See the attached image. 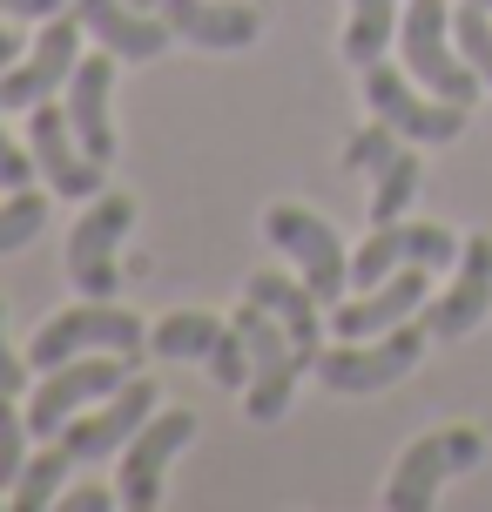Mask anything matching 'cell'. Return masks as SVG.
I'll list each match as a JSON object with an SVG mask.
<instances>
[{
  "instance_id": "obj_1",
  "label": "cell",
  "mask_w": 492,
  "mask_h": 512,
  "mask_svg": "<svg viewBox=\"0 0 492 512\" xmlns=\"http://www.w3.org/2000/svg\"><path fill=\"white\" fill-rule=\"evenodd\" d=\"M88 351L142 358V351H149V331H142V317H129L115 297H81L75 310H54L48 324L34 331V344H27V364H34V371H54V364L88 358Z\"/></svg>"
},
{
  "instance_id": "obj_2",
  "label": "cell",
  "mask_w": 492,
  "mask_h": 512,
  "mask_svg": "<svg viewBox=\"0 0 492 512\" xmlns=\"http://www.w3.org/2000/svg\"><path fill=\"white\" fill-rule=\"evenodd\" d=\"M398 54H405V75L418 81V88H432L439 102H459L472 108L479 102V68H472L466 54H459V41H452V7L445 0H412L405 7V21H398Z\"/></svg>"
},
{
  "instance_id": "obj_3",
  "label": "cell",
  "mask_w": 492,
  "mask_h": 512,
  "mask_svg": "<svg viewBox=\"0 0 492 512\" xmlns=\"http://www.w3.org/2000/svg\"><path fill=\"white\" fill-rule=\"evenodd\" d=\"M230 324L243 331V344H250V384H243L250 425H277L290 411V398H297V378L311 371V358H304L297 337H290L263 304H250V297H243V310H236Z\"/></svg>"
},
{
  "instance_id": "obj_4",
  "label": "cell",
  "mask_w": 492,
  "mask_h": 512,
  "mask_svg": "<svg viewBox=\"0 0 492 512\" xmlns=\"http://www.w3.org/2000/svg\"><path fill=\"white\" fill-rule=\"evenodd\" d=\"M129 378H135V358H115V351H88V358H68V364H54V371H41L34 398H27V432H34V445L61 438L68 418L102 405L108 391H122Z\"/></svg>"
},
{
  "instance_id": "obj_5",
  "label": "cell",
  "mask_w": 492,
  "mask_h": 512,
  "mask_svg": "<svg viewBox=\"0 0 492 512\" xmlns=\"http://www.w3.org/2000/svg\"><path fill=\"white\" fill-rule=\"evenodd\" d=\"M425 317H405L398 331L385 337H337L331 351H317V378L331 384V391H385V384H398L405 371H418V358H425Z\"/></svg>"
},
{
  "instance_id": "obj_6",
  "label": "cell",
  "mask_w": 492,
  "mask_h": 512,
  "mask_svg": "<svg viewBox=\"0 0 492 512\" xmlns=\"http://www.w3.org/2000/svg\"><path fill=\"white\" fill-rule=\"evenodd\" d=\"M486 459V438L472 425H445V432H425L418 445H405V459L391 465V486H385V506L391 512H425L439 499V486L452 472H472Z\"/></svg>"
},
{
  "instance_id": "obj_7",
  "label": "cell",
  "mask_w": 492,
  "mask_h": 512,
  "mask_svg": "<svg viewBox=\"0 0 492 512\" xmlns=\"http://www.w3.org/2000/svg\"><path fill=\"white\" fill-rule=\"evenodd\" d=\"M364 102H371V115H385L405 142H459V128H466L459 102H439L432 88H412V75L385 68V61L364 68Z\"/></svg>"
},
{
  "instance_id": "obj_8",
  "label": "cell",
  "mask_w": 492,
  "mask_h": 512,
  "mask_svg": "<svg viewBox=\"0 0 492 512\" xmlns=\"http://www.w3.org/2000/svg\"><path fill=\"white\" fill-rule=\"evenodd\" d=\"M27 115H34V122H27V149H34V169H41V182H48L61 203H95V196H102V162L81 149V135H75V122H68V108L34 102Z\"/></svg>"
},
{
  "instance_id": "obj_9",
  "label": "cell",
  "mask_w": 492,
  "mask_h": 512,
  "mask_svg": "<svg viewBox=\"0 0 492 512\" xmlns=\"http://www.w3.org/2000/svg\"><path fill=\"white\" fill-rule=\"evenodd\" d=\"M263 230H270V243H277L297 270H304V283H311L324 304H344V290H351V256H344L331 223H317L311 209H297V203H277L263 216Z\"/></svg>"
},
{
  "instance_id": "obj_10",
  "label": "cell",
  "mask_w": 492,
  "mask_h": 512,
  "mask_svg": "<svg viewBox=\"0 0 492 512\" xmlns=\"http://www.w3.org/2000/svg\"><path fill=\"white\" fill-rule=\"evenodd\" d=\"M129 223H135V203L115 196V189H102L95 203L81 209V223L68 230V277H75L81 297H115V283H122L115 243L129 236Z\"/></svg>"
},
{
  "instance_id": "obj_11",
  "label": "cell",
  "mask_w": 492,
  "mask_h": 512,
  "mask_svg": "<svg viewBox=\"0 0 492 512\" xmlns=\"http://www.w3.org/2000/svg\"><path fill=\"white\" fill-rule=\"evenodd\" d=\"M459 236L445 230V223H371V236L358 243L351 256V283L371 290V283H385L391 270H405V263H425V270H439V263H459Z\"/></svg>"
},
{
  "instance_id": "obj_12",
  "label": "cell",
  "mask_w": 492,
  "mask_h": 512,
  "mask_svg": "<svg viewBox=\"0 0 492 512\" xmlns=\"http://www.w3.org/2000/svg\"><path fill=\"white\" fill-rule=\"evenodd\" d=\"M149 418H156V378H129L122 391H108L102 405H88L81 418H68L61 445L75 452V465H102V459H115Z\"/></svg>"
},
{
  "instance_id": "obj_13",
  "label": "cell",
  "mask_w": 492,
  "mask_h": 512,
  "mask_svg": "<svg viewBox=\"0 0 492 512\" xmlns=\"http://www.w3.org/2000/svg\"><path fill=\"white\" fill-rule=\"evenodd\" d=\"M81 14L68 7V14H54V21H41V41L0 75V108H34V102H48L54 88H68V75H75V61H81Z\"/></svg>"
},
{
  "instance_id": "obj_14",
  "label": "cell",
  "mask_w": 492,
  "mask_h": 512,
  "mask_svg": "<svg viewBox=\"0 0 492 512\" xmlns=\"http://www.w3.org/2000/svg\"><path fill=\"white\" fill-rule=\"evenodd\" d=\"M425 304H432V270H425V263H405V270H391L385 283L358 290L351 304H331V331L337 337H385V331H398L405 317H418Z\"/></svg>"
},
{
  "instance_id": "obj_15",
  "label": "cell",
  "mask_w": 492,
  "mask_h": 512,
  "mask_svg": "<svg viewBox=\"0 0 492 512\" xmlns=\"http://www.w3.org/2000/svg\"><path fill=\"white\" fill-rule=\"evenodd\" d=\"M189 438H196V418H189V411H156V418L122 445V472H115V479H122V486H115L122 506H135V512L156 506L162 499V472H169V459H176Z\"/></svg>"
},
{
  "instance_id": "obj_16",
  "label": "cell",
  "mask_w": 492,
  "mask_h": 512,
  "mask_svg": "<svg viewBox=\"0 0 492 512\" xmlns=\"http://www.w3.org/2000/svg\"><path fill=\"white\" fill-rule=\"evenodd\" d=\"M81 27L95 34V48H108L115 61H156L176 27L162 21V7H135V0H75Z\"/></svg>"
},
{
  "instance_id": "obj_17",
  "label": "cell",
  "mask_w": 492,
  "mask_h": 512,
  "mask_svg": "<svg viewBox=\"0 0 492 512\" xmlns=\"http://www.w3.org/2000/svg\"><path fill=\"white\" fill-rule=\"evenodd\" d=\"M479 317H492V236H472L466 250H459L445 297L425 304V331L432 337H466Z\"/></svg>"
},
{
  "instance_id": "obj_18",
  "label": "cell",
  "mask_w": 492,
  "mask_h": 512,
  "mask_svg": "<svg viewBox=\"0 0 492 512\" xmlns=\"http://www.w3.org/2000/svg\"><path fill=\"white\" fill-rule=\"evenodd\" d=\"M162 21L176 27V41H196V48H250L263 34V14L257 7H243V0H156Z\"/></svg>"
},
{
  "instance_id": "obj_19",
  "label": "cell",
  "mask_w": 492,
  "mask_h": 512,
  "mask_svg": "<svg viewBox=\"0 0 492 512\" xmlns=\"http://www.w3.org/2000/svg\"><path fill=\"white\" fill-rule=\"evenodd\" d=\"M108 88H115V54L95 48L75 61V75H68V122H75L81 149L95 155V162H108L115 155V128H108Z\"/></svg>"
},
{
  "instance_id": "obj_20",
  "label": "cell",
  "mask_w": 492,
  "mask_h": 512,
  "mask_svg": "<svg viewBox=\"0 0 492 512\" xmlns=\"http://www.w3.org/2000/svg\"><path fill=\"white\" fill-rule=\"evenodd\" d=\"M243 297L270 310V317H277V324L297 337V351L317 364V351H324V324H331L324 310H331V304L317 297L311 283H290V277H277V270H257V277L243 283Z\"/></svg>"
},
{
  "instance_id": "obj_21",
  "label": "cell",
  "mask_w": 492,
  "mask_h": 512,
  "mask_svg": "<svg viewBox=\"0 0 492 512\" xmlns=\"http://www.w3.org/2000/svg\"><path fill=\"white\" fill-rule=\"evenodd\" d=\"M68 472H75V452H68L61 438H48L41 452H27L21 479H14V492H7V506H14V512H41V506H54Z\"/></svg>"
},
{
  "instance_id": "obj_22",
  "label": "cell",
  "mask_w": 492,
  "mask_h": 512,
  "mask_svg": "<svg viewBox=\"0 0 492 512\" xmlns=\"http://www.w3.org/2000/svg\"><path fill=\"white\" fill-rule=\"evenodd\" d=\"M398 21H405L398 0H351V21H344V61H351V68H371V61L391 48Z\"/></svg>"
},
{
  "instance_id": "obj_23",
  "label": "cell",
  "mask_w": 492,
  "mask_h": 512,
  "mask_svg": "<svg viewBox=\"0 0 492 512\" xmlns=\"http://www.w3.org/2000/svg\"><path fill=\"white\" fill-rule=\"evenodd\" d=\"M216 337H223V317H209V310H169L156 331H149V351L169 358V364H182V358L203 364Z\"/></svg>"
},
{
  "instance_id": "obj_24",
  "label": "cell",
  "mask_w": 492,
  "mask_h": 512,
  "mask_svg": "<svg viewBox=\"0 0 492 512\" xmlns=\"http://www.w3.org/2000/svg\"><path fill=\"white\" fill-rule=\"evenodd\" d=\"M412 196H418V155L398 149L385 169L371 176V209H364V216H371V223H398V216L412 209Z\"/></svg>"
},
{
  "instance_id": "obj_25",
  "label": "cell",
  "mask_w": 492,
  "mask_h": 512,
  "mask_svg": "<svg viewBox=\"0 0 492 512\" xmlns=\"http://www.w3.org/2000/svg\"><path fill=\"white\" fill-rule=\"evenodd\" d=\"M41 223H48L41 189H34V182H27V189H7V203H0V256L27 250V243L41 236Z\"/></svg>"
},
{
  "instance_id": "obj_26",
  "label": "cell",
  "mask_w": 492,
  "mask_h": 512,
  "mask_svg": "<svg viewBox=\"0 0 492 512\" xmlns=\"http://www.w3.org/2000/svg\"><path fill=\"white\" fill-rule=\"evenodd\" d=\"M452 41H459V54L479 68V81L492 88V7H486V0H459V14H452Z\"/></svg>"
},
{
  "instance_id": "obj_27",
  "label": "cell",
  "mask_w": 492,
  "mask_h": 512,
  "mask_svg": "<svg viewBox=\"0 0 492 512\" xmlns=\"http://www.w3.org/2000/svg\"><path fill=\"white\" fill-rule=\"evenodd\" d=\"M398 149H405V135H398V128L378 115L371 128H358V135L344 142V169H351V176H378V169H385Z\"/></svg>"
},
{
  "instance_id": "obj_28",
  "label": "cell",
  "mask_w": 492,
  "mask_h": 512,
  "mask_svg": "<svg viewBox=\"0 0 492 512\" xmlns=\"http://www.w3.org/2000/svg\"><path fill=\"white\" fill-rule=\"evenodd\" d=\"M27 411H14V391H0V492H14V479H21L27 465Z\"/></svg>"
},
{
  "instance_id": "obj_29",
  "label": "cell",
  "mask_w": 492,
  "mask_h": 512,
  "mask_svg": "<svg viewBox=\"0 0 492 512\" xmlns=\"http://www.w3.org/2000/svg\"><path fill=\"white\" fill-rule=\"evenodd\" d=\"M203 364H209V378H216V384L243 391V384H250V344H243V331H236V324H223V337L209 344Z\"/></svg>"
},
{
  "instance_id": "obj_30",
  "label": "cell",
  "mask_w": 492,
  "mask_h": 512,
  "mask_svg": "<svg viewBox=\"0 0 492 512\" xmlns=\"http://www.w3.org/2000/svg\"><path fill=\"white\" fill-rule=\"evenodd\" d=\"M27 182H34V155H21L0 128V189H27Z\"/></svg>"
},
{
  "instance_id": "obj_31",
  "label": "cell",
  "mask_w": 492,
  "mask_h": 512,
  "mask_svg": "<svg viewBox=\"0 0 492 512\" xmlns=\"http://www.w3.org/2000/svg\"><path fill=\"white\" fill-rule=\"evenodd\" d=\"M54 506H61V512H108V506H122V492H108V486H75V492H61Z\"/></svg>"
},
{
  "instance_id": "obj_32",
  "label": "cell",
  "mask_w": 492,
  "mask_h": 512,
  "mask_svg": "<svg viewBox=\"0 0 492 512\" xmlns=\"http://www.w3.org/2000/svg\"><path fill=\"white\" fill-rule=\"evenodd\" d=\"M75 0H0V14H14V21H54V14H68Z\"/></svg>"
},
{
  "instance_id": "obj_33",
  "label": "cell",
  "mask_w": 492,
  "mask_h": 512,
  "mask_svg": "<svg viewBox=\"0 0 492 512\" xmlns=\"http://www.w3.org/2000/svg\"><path fill=\"white\" fill-rule=\"evenodd\" d=\"M21 384H27V371L14 358V344H7V304H0V391H21Z\"/></svg>"
},
{
  "instance_id": "obj_34",
  "label": "cell",
  "mask_w": 492,
  "mask_h": 512,
  "mask_svg": "<svg viewBox=\"0 0 492 512\" xmlns=\"http://www.w3.org/2000/svg\"><path fill=\"white\" fill-rule=\"evenodd\" d=\"M21 54H27V41H21V34H14V27H0V75H7V68H14Z\"/></svg>"
},
{
  "instance_id": "obj_35",
  "label": "cell",
  "mask_w": 492,
  "mask_h": 512,
  "mask_svg": "<svg viewBox=\"0 0 492 512\" xmlns=\"http://www.w3.org/2000/svg\"><path fill=\"white\" fill-rule=\"evenodd\" d=\"M135 7H156V0H135Z\"/></svg>"
},
{
  "instance_id": "obj_36",
  "label": "cell",
  "mask_w": 492,
  "mask_h": 512,
  "mask_svg": "<svg viewBox=\"0 0 492 512\" xmlns=\"http://www.w3.org/2000/svg\"><path fill=\"white\" fill-rule=\"evenodd\" d=\"M486 7H492V0H486Z\"/></svg>"
}]
</instances>
